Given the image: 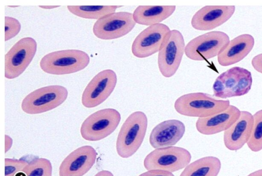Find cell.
I'll list each match as a JSON object with an SVG mask.
<instances>
[{"instance_id":"1","label":"cell","mask_w":262,"mask_h":176,"mask_svg":"<svg viewBox=\"0 0 262 176\" xmlns=\"http://www.w3.org/2000/svg\"><path fill=\"white\" fill-rule=\"evenodd\" d=\"M147 123V116L141 111L135 112L126 118L116 143V151L120 157L128 158L136 152L143 141Z\"/></svg>"},{"instance_id":"2","label":"cell","mask_w":262,"mask_h":176,"mask_svg":"<svg viewBox=\"0 0 262 176\" xmlns=\"http://www.w3.org/2000/svg\"><path fill=\"white\" fill-rule=\"evenodd\" d=\"M228 100L217 99L202 92L191 93L179 97L174 103L175 110L180 114L192 117H208L226 109Z\"/></svg>"},{"instance_id":"3","label":"cell","mask_w":262,"mask_h":176,"mask_svg":"<svg viewBox=\"0 0 262 176\" xmlns=\"http://www.w3.org/2000/svg\"><path fill=\"white\" fill-rule=\"evenodd\" d=\"M88 54L81 50L71 49L54 51L45 55L39 65L45 72L64 75L78 72L90 63Z\"/></svg>"},{"instance_id":"4","label":"cell","mask_w":262,"mask_h":176,"mask_svg":"<svg viewBox=\"0 0 262 176\" xmlns=\"http://www.w3.org/2000/svg\"><path fill=\"white\" fill-rule=\"evenodd\" d=\"M252 84L249 71L239 67H232L216 78L212 86L213 95L221 99L242 96L250 91Z\"/></svg>"},{"instance_id":"5","label":"cell","mask_w":262,"mask_h":176,"mask_svg":"<svg viewBox=\"0 0 262 176\" xmlns=\"http://www.w3.org/2000/svg\"><path fill=\"white\" fill-rule=\"evenodd\" d=\"M68 95L67 89L61 85L42 87L27 95L22 101L21 107L28 114L45 113L61 105L67 99Z\"/></svg>"},{"instance_id":"6","label":"cell","mask_w":262,"mask_h":176,"mask_svg":"<svg viewBox=\"0 0 262 176\" xmlns=\"http://www.w3.org/2000/svg\"><path fill=\"white\" fill-rule=\"evenodd\" d=\"M121 120L120 113L114 108H104L88 117L80 127L82 137L89 141L101 140L110 135Z\"/></svg>"},{"instance_id":"7","label":"cell","mask_w":262,"mask_h":176,"mask_svg":"<svg viewBox=\"0 0 262 176\" xmlns=\"http://www.w3.org/2000/svg\"><path fill=\"white\" fill-rule=\"evenodd\" d=\"M229 41V37L224 32H209L191 40L185 46V54L193 60H208L217 56Z\"/></svg>"},{"instance_id":"8","label":"cell","mask_w":262,"mask_h":176,"mask_svg":"<svg viewBox=\"0 0 262 176\" xmlns=\"http://www.w3.org/2000/svg\"><path fill=\"white\" fill-rule=\"evenodd\" d=\"M191 159V154L187 149L171 146L155 149L145 157L143 164L147 170L159 169L173 172L187 166Z\"/></svg>"},{"instance_id":"9","label":"cell","mask_w":262,"mask_h":176,"mask_svg":"<svg viewBox=\"0 0 262 176\" xmlns=\"http://www.w3.org/2000/svg\"><path fill=\"white\" fill-rule=\"evenodd\" d=\"M182 34L178 30H170L159 51L158 65L161 74L166 78L173 76L181 64L185 50Z\"/></svg>"},{"instance_id":"10","label":"cell","mask_w":262,"mask_h":176,"mask_svg":"<svg viewBox=\"0 0 262 176\" xmlns=\"http://www.w3.org/2000/svg\"><path fill=\"white\" fill-rule=\"evenodd\" d=\"M37 50V43L32 37H24L15 43L5 56V77H18L29 65Z\"/></svg>"},{"instance_id":"11","label":"cell","mask_w":262,"mask_h":176,"mask_svg":"<svg viewBox=\"0 0 262 176\" xmlns=\"http://www.w3.org/2000/svg\"><path fill=\"white\" fill-rule=\"evenodd\" d=\"M136 24L133 13L115 12L98 19L93 26V31L98 38L114 39L127 34L134 29Z\"/></svg>"},{"instance_id":"12","label":"cell","mask_w":262,"mask_h":176,"mask_svg":"<svg viewBox=\"0 0 262 176\" xmlns=\"http://www.w3.org/2000/svg\"><path fill=\"white\" fill-rule=\"evenodd\" d=\"M117 81L116 74L112 70H104L98 73L89 82L82 93V105L87 108H93L101 104L113 92Z\"/></svg>"},{"instance_id":"13","label":"cell","mask_w":262,"mask_h":176,"mask_svg":"<svg viewBox=\"0 0 262 176\" xmlns=\"http://www.w3.org/2000/svg\"><path fill=\"white\" fill-rule=\"evenodd\" d=\"M170 30L164 24L148 26L134 39L132 52L136 57L143 58L159 52Z\"/></svg>"},{"instance_id":"14","label":"cell","mask_w":262,"mask_h":176,"mask_svg":"<svg viewBox=\"0 0 262 176\" xmlns=\"http://www.w3.org/2000/svg\"><path fill=\"white\" fill-rule=\"evenodd\" d=\"M97 153L94 147L84 145L75 149L62 161L59 176H83L94 165Z\"/></svg>"},{"instance_id":"15","label":"cell","mask_w":262,"mask_h":176,"mask_svg":"<svg viewBox=\"0 0 262 176\" xmlns=\"http://www.w3.org/2000/svg\"><path fill=\"white\" fill-rule=\"evenodd\" d=\"M235 10L234 6H205L193 15L191 25L197 30H212L228 20Z\"/></svg>"},{"instance_id":"16","label":"cell","mask_w":262,"mask_h":176,"mask_svg":"<svg viewBox=\"0 0 262 176\" xmlns=\"http://www.w3.org/2000/svg\"><path fill=\"white\" fill-rule=\"evenodd\" d=\"M185 132V125L181 121L176 119L164 121L152 129L149 143L155 149L171 146L181 139Z\"/></svg>"},{"instance_id":"17","label":"cell","mask_w":262,"mask_h":176,"mask_svg":"<svg viewBox=\"0 0 262 176\" xmlns=\"http://www.w3.org/2000/svg\"><path fill=\"white\" fill-rule=\"evenodd\" d=\"M253 124V116L248 111H241L238 119L224 133V143L227 148L236 151L247 143Z\"/></svg>"},{"instance_id":"18","label":"cell","mask_w":262,"mask_h":176,"mask_svg":"<svg viewBox=\"0 0 262 176\" xmlns=\"http://www.w3.org/2000/svg\"><path fill=\"white\" fill-rule=\"evenodd\" d=\"M241 111L230 105L225 111L214 115L198 118L195 126L203 135H211L228 129L239 118Z\"/></svg>"},{"instance_id":"19","label":"cell","mask_w":262,"mask_h":176,"mask_svg":"<svg viewBox=\"0 0 262 176\" xmlns=\"http://www.w3.org/2000/svg\"><path fill=\"white\" fill-rule=\"evenodd\" d=\"M254 42V37L249 34L235 37L217 56L219 63L226 67L239 62L251 52Z\"/></svg>"},{"instance_id":"20","label":"cell","mask_w":262,"mask_h":176,"mask_svg":"<svg viewBox=\"0 0 262 176\" xmlns=\"http://www.w3.org/2000/svg\"><path fill=\"white\" fill-rule=\"evenodd\" d=\"M176 9V6H139L133 16L136 23L150 26L160 24L170 16Z\"/></svg>"},{"instance_id":"21","label":"cell","mask_w":262,"mask_h":176,"mask_svg":"<svg viewBox=\"0 0 262 176\" xmlns=\"http://www.w3.org/2000/svg\"><path fill=\"white\" fill-rule=\"evenodd\" d=\"M221 168V162L219 158L207 156L189 164L180 176H217Z\"/></svg>"},{"instance_id":"22","label":"cell","mask_w":262,"mask_h":176,"mask_svg":"<svg viewBox=\"0 0 262 176\" xmlns=\"http://www.w3.org/2000/svg\"><path fill=\"white\" fill-rule=\"evenodd\" d=\"M120 6H68L69 11L78 17L98 19L101 17L115 12Z\"/></svg>"},{"instance_id":"23","label":"cell","mask_w":262,"mask_h":176,"mask_svg":"<svg viewBox=\"0 0 262 176\" xmlns=\"http://www.w3.org/2000/svg\"><path fill=\"white\" fill-rule=\"evenodd\" d=\"M51 162L43 158H36L28 162L21 171L16 176H51Z\"/></svg>"},{"instance_id":"24","label":"cell","mask_w":262,"mask_h":176,"mask_svg":"<svg viewBox=\"0 0 262 176\" xmlns=\"http://www.w3.org/2000/svg\"><path fill=\"white\" fill-rule=\"evenodd\" d=\"M253 116L252 130L247 144L251 151L258 152L262 149V109L258 111Z\"/></svg>"},{"instance_id":"25","label":"cell","mask_w":262,"mask_h":176,"mask_svg":"<svg viewBox=\"0 0 262 176\" xmlns=\"http://www.w3.org/2000/svg\"><path fill=\"white\" fill-rule=\"evenodd\" d=\"M28 162L24 159H5V176H16Z\"/></svg>"},{"instance_id":"26","label":"cell","mask_w":262,"mask_h":176,"mask_svg":"<svg viewBox=\"0 0 262 176\" xmlns=\"http://www.w3.org/2000/svg\"><path fill=\"white\" fill-rule=\"evenodd\" d=\"M21 25L19 21L11 17H5V40H9L15 37L20 31Z\"/></svg>"},{"instance_id":"27","label":"cell","mask_w":262,"mask_h":176,"mask_svg":"<svg viewBox=\"0 0 262 176\" xmlns=\"http://www.w3.org/2000/svg\"><path fill=\"white\" fill-rule=\"evenodd\" d=\"M138 176H174L172 172L159 169L149 170Z\"/></svg>"},{"instance_id":"28","label":"cell","mask_w":262,"mask_h":176,"mask_svg":"<svg viewBox=\"0 0 262 176\" xmlns=\"http://www.w3.org/2000/svg\"><path fill=\"white\" fill-rule=\"evenodd\" d=\"M251 64L256 71L262 74V53L255 56L252 59Z\"/></svg>"},{"instance_id":"29","label":"cell","mask_w":262,"mask_h":176,"mask_svg":"<svg viewBox=\"0 0 262 176\" xmlns=\"http://www.w3.org/2000/svg\"><path fill=\"white\" fill-rule=\"evenodd\" d=\"M13 144L12 139L8 135H5V152L6 153L12 147Z\"/></svg>"},{"instance_id":"30","label":"cell","mask_w":262,"mask_h":176,"mask_svg":"<svg viewBox=\"0 0 262 176\" xmlns=\"http://www.w3.org/2000/svg\"><path fill=\"white\" fill-rule=\"evenodd\" d=\"M94 176H114V175L108 170H103L97 172Z\"/></svg>"},{"instance_id":"31","label":"cell","mask_w":262,"mask_h":176,"mask_svg":"<svg viewBox=\"0 0 262 176\" xmlns=\"http://www.w3.org/2000/svg\"><path fill=\"white\" fill-rule=\"evenodd\" d=\"M247 176H262V169L255 171Z\"/></svg>"},{"instance_id":"32","label":"cell","mask_w":262,"mask_h":176,"mask_svg":"<svg viewBox=\"0 0 262 176\" xmlns=\"http://www.w3.org/2000/svg\"><path fill=\"white\" fill-rule=\"evenodd\" d=\"M39 7L45 9H52L59 7V6H39Z\"/></svg>"},{"instance_id":"33","label":"cell","mask_w":262,"mask_h":176,"mask_svg":"<svg viewBox=\"0 0 262 176\" xmlns=\"http://www.w3.org/2000/svg\"><path fill=\"white\" fill-rule=\"evenodd\" d=\"M11 7H17V6H10Z\"/></svg>"},{"instance_id":"34","label":"cell","mask_w":262,"mask_h":176,"mask_svg":"<svg viewBox=\"0 0 262 176\" xmlns=\"http://www.w3.org/2000/svg\"><path fill=\"white\" fill-rule=\"evenodd\" d=\"M52 176V175H51Z\"/></svg>"}]
</instances>
